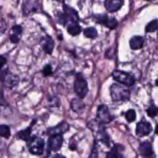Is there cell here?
<instances>
[{
	"mask_svg": "<svg viewBox=\"0 0 158 158\" xmlns=\"http://www.w3.org/2000/svg\"><path fill=\"white\" fill-rule=\"evenodd\" d=\"M88 127L91 130V132L96 137V141L102 142L105 146H109L110 144V137H109V135H107L104 125H101L100 122H98L96 120H94V121H90L88 123Z\"/></svg>",
	"mask_w": 158,
	"mask_h": 158,
	"instance_id": "cell-1",
	"label": "cell"
},
{
	"mask_svg": "<svg viewBox=\"0 0 158 158\" xmlns=\"http://www.w3.org/2000/svg\"><path fill=\"white\" fill-rule=\"evenodd\" d=\"M110 95H111V99L116 102L126 101L130 99V90L127 86L118 84V83H115L110 86Z\"/></svg>",
	"mask_w": 158,
	"mask_h": 158,
	"instance_id": "cell-2",
	"label": "cell"
},
{
	"mask_svg": "<svg viewBox=\"0 0 158 158\" xmlns=\"http://www.w3.org/2000/svg\"><path fill=\"white\" fill-rule=\"evenodd\" d=\"M43 148H44V141L41 137L33 136L27 142V149L35 156H41L43 153Z\"/></svg>",
	"mask_w": 158,
	"mask_h": 158,
	"instance_id": "cell-3",
	"label": "cell"
},
{
	"mask_svg": "<svg viewBox=\"0 0 158 158\" xmlns=\"http://www.w3.org/2000/svg\"><path fill=\"white\" fill-rule=\"evenodd\" d=\"M74 91L78 95L79 99H83L86 94H88V83L85 80V78L81 74H77L75 75V80H74Z\"/></svg>",
	"mask_w": 158,
	"mask_h": 158,
	"instance_id": "cell-4",
	"label": "cell"
},
{
	"mask_svg": "<svg viewBox=\"0 0 158 158\" xmlns=\"http://www.w3.org/2000/svg\"><path fill=\"white\" fill-rule=\"evenodd\" d=\"M112 79H115L118 84H122L125 86H131L135 84V78L128 74V73H125L122 70H115L112 72Z\"/></svg>",
	"mask_w": 158,
	"mask_h": 158,
	"instance_id": "cell-5",
	"label": "cell"
},
{
	"mask_svg": "<svg viewBox=\"0 0 158 158\" xmlns=\"http://www.w3.org/2000/svg\"><path fill=\"white\" fill-rule=\"evenodd\" d=\"M114 120V116L111 115V112L109 111V109L105 105H100L98 106V111H96V121L100 122L101 125H106L109 122H111Z\"/></svg>",
	"mask_w": 158,
	"mask_h": 158,
	"instance_id": "cell-6",
	"label": "cell"
},
{
	"mask_svg": "<svg viewBox=\"0 0 158 158\" xmlns=\"http://www.w3.org/2000/svg\"><path fill=\"white\" fill-rule=\"evenodd\" d=\"M40 2L36 0H27L22 4V14L25 16H28L33 12H37L40 10Z\"/></svg>",
	"mask_w": 158,
	"mask_h": 158,
	"instance_id": "cell-7",
	"label": "cell"
},
{
	"mask_svg": "<svg viewBox=\"0 0 158 158\" xmlns=\"http://www.w3.org/2000/svg\"><path fill=\"white\" fill-rule=\"evenodd\" d=\"M69 128V125L65 122V121H62L60 123H58L57 126H53V127H49L47 130V133L49 136H62L63 133H65Z\"/></svg>",
	"mask_w": 158,
	"mask_h": 158,
	"instance_id": "cell-8",
	"label": "cell"
},
{
	"mask_svg": "<svg viewBox=\"0 0 158 158\" xmlns=\"http://www.w3.org/2000/svg\"><path fill=\"white\" fill-rule=\"evenodd\" d=\"M138 152L143 158H154V152H153V148H152V143L148 142V141H144L139 144Z\"/></svg>",
	"mask_w": 158,
	"mask_h": 158,
	"instance_id": "cell-9",
	"label": "cell"
},
{
	"mask_svg": "<svg viewBox=\"0 0 158 158\" xmlns=\"http://www.w3.org/2000/svg\"><path fill=\"white\" fill-rule=\"evenodd\" d=\"M96 21L100 22V23H102L104 26H106L109 30H114L117 26V21L114 17H109L106 15H99V16H96Z\"/></svg>",
	"mask_w": 158,
	"mask_h": 158,
	"instance_id": "cell-10",
	"label": "cell"
},
{
	"mask_svg": "<svg viewBox=\"0 0 158 158\" xmlns=\"http://www.w3.org/2000/svg\"><path fill=\"white\" fill-rule=\"evenodd\" d=\"M2 85H4V88H6V89H12V88H15L16 85H17V83H19V78L15 75V74H12V73H7L6 75H5V78L2 79Z\"/></svg>",
	"mask_w": 158,
	"mask_h": 158,
	"instance_id": "cell-11",
	"label": "cell"
},
{
	"mask_svg": "<svg viewBox=\"0 0 158 158\" xmlns=\"http://www.w3.org/2000/svg\"><path fill=\"white\" fill-rule=\"evenodd\" d=\"M151 131H152V126L147 121H141L136 126V135L137 136H146V135L151 133Z\"/></svg>",
	"mask_w": 158,
	"mask_h": 158,
	"instance_id": "cell-12",
	"label": "cell"
},
{
	"mask_svg": "<svg viewBox=\"0 0 158 158\" xmlns=\"http://www.w3.org/2000/svg\"><path fill=\"white\" fill-rule=\"evenodd\" d=\"M63 144V137L62 136H51L48 139V149L49 151H58Z\"/></svg>",
	"mask_w": 158,
	"mask_h": 158,
	"instance_id": "cell-13",
	"label": "cell"
},
{
	"mask_svg": "<svg viewBox=\"0 0 158 158\" xmlns=\"http://www.w3.org/2000/svg\"><path fill=\"white\" fill-rule=\"evenodd\" d=\"M104 5H105V9L107 11L115 12V11H117L123 5V1L122 0H106Z\"/></svg>",
	"mask_w": 158,
	"mask_h": 158,
	"instance_id": "cell-14",
	"label": "cell"
},
{
	"mask_svg": "<svg viewBox=\"0 0 158 158\" xmlns=\"http://www.w3.org/2000/svg\"><path fill=\"white\" fill-rule=\"evenodd\" d=\"M41 46H42L43 51H44L47 54H51V53L53 52L54 41L52 40V37H49V36H46V37H43V40L41 41Z\"/></svg>",
	"mask_w": 158,
	"mask_h": 158,
	"instance_id": "cell-15",
	"label": "cell"
},
{
	"mask_svg": "<svg viewBox=\"0 0 158 158\" xmlns=\"http://www.w3.org/2000/svg\"><path fill=\"white\" fill-rule=\"evenodd\" d=\"M21 33H22V26H20V25H14L12 28H11V35H10V37H9L10 42L17 43V42L20 41Z\"/></svg>",
	"mask_w": 158,
	"mask_h": 158,
	"instance_id": "cell-16",
	"label": "cell"
},
{
	"mask_svg": "<svg viewBox=\"0 0 158 158\" xmlns=\"http://www.w3.org/2000/svg\"><path fill=\"white\" fill-rule=\"evenodd\" d=\"M123 153V146L122 144H115L110 152L106 154V158H121Z\"/></svg>",
	"mask_w": 158,
	"mask_h": 158,
	"instance_id": "cell-17",
	"label": "cell"
},
{
	"mask_svg": "<svg viewBox=\"0 0 158 158\" xmlns=\"http://www.w3.org/2000/svg\"><path fill=\"white\" fill-rule=\"evenodd\" d=\"M36 123V120H33L32 121V123L27 127V128H25V130H22V131H20V132H17V135H16V137L19 138V139H23V141H30V136H31V131H32V126Z\"/></svg>",
	"mask_w": 158,
	"mask_h": 158,
	"instance_id": "cell-18",
	"label": "cell"
},
{
	"mask_svg": "<svg viewBox=\"0 0 158 158\" xmlns=\"http://www.w3.org/2000/svg\"><path fill=\"white\" fill-rule=\"evenodd\" d=\"M63 12H64V14L68 16L69 22H78L79 16H78L77 11H75L73 7H69L68 5H64V11H63Z\"/></svg>",
	"mask_w": 158,
	"mask_h": 158,
	"instance_id": "cell-19",
	"label": "cell"
},
{
	"mask_svg": "<svg viewBox=\"0 0 158 158\" xmlns=\"http://www.w3.org/2000/svg\"><path fill=\"white\" fill-rule=\"evenodd\" d=\"M143 43H144V40H143V37H141V36H133V37L130 40V47H131V49H135V51L142 48Z\"/></svg>",
	"mask_w": 158,
	"mask_h": 158,
	"instance_id": "cell-20",
	"label": "cell"
},
{
	"mask_svg": "<svg viewBox=\"0 0 158 158\" xmlns=\"http://www.w3.org/2000/svg\"><path fill=\"white\" fill-rule=\"evenodd\" d=\"M67 32L70 36H77V35H79L81 32V28H80L78 22H69L67 25Z\"/></svg>",
	"mask_w": 158,
	"mask_h": 158,
	"instance_id": "cell-21",
	"label": "cell"
},
{
	"mask_svg": "<svg viewBox=\"0 0 158 158\" xmlns=\"http://www.w3.org/2000/svg\"><path fill=\"white\" fill-rule=\"evenodd\" d=\"M70 106H72V110H73V111L79 112V111H81V110L84 109V102H83L81 99L77 98V99H73V100L70 101Z\"/></svg>",
	"mask_w": 158,
	"mask_h": 158,
	"instance_id": "cell-22",
	"label": "cell"
},
{
	"mask_svg": "<svg viewBox=\"0 0 158 158\" xmlns=\"http://www.w3.org/2000/svg\"><path fill=\"white\" fill-rule=\"evenodd\" d=\"M7 73H9V70L6 68V58H5V56H0V80L1 81Z\"/></svg>",
	"mask_w": 158,
	"mask_h": 158,
	"instance_id": "cell-23",
	"label": "cell"
},
{
	"mask_svg": "<svg viewBox=\"0 0 158 158\" xmlns=\"http://www.w3.org/2000/svg\"><path fill=\"white\" fill-rule=\"evenodd\" d=\"M84 36L86 38H96L98 36V31L94 28V27H88L84 30Z\"/></svg>",
	"mask_w": 158,
	"mask_h": 158,
	"instance_id": "cell-24",
	"label": "cell"
},
{
	"mask_svg": "<svg viewBox=\"0 0 158 158\" xmlns=\"http://www.w3.org/2000/svg\"><path fill=\"white\" fill-rule=\"evenodd\" d=\"M158 30V20H152L151 22L147 23L146 26V31L147 32H154Z\"/></svg>",
	"mask_w": 158,
	"mask_h": 158,
	"instance_id": "cell-25",
	"label": "cell"
},
{
	"mask_svg": "<svg viewBox=\"0 0 158 158\" xmlns=\"http://www.w3.org/2000/svg\"><path fill=\"white\" fill-rule=\"evenodd\" d=\"M10 133H11V131L7 125H0V136L1 137L7 138V137H10Z\"/></svg>",
	"mask_w": 158,
	"mask_h": 158,
	"instance_id": "cell-26",
	"label": "cell"
},
{
	"mask_svg": "<svg viewBox=\"0 0 158 158\" xmlns=\"http://www.w3.org/2000/svg\"><path fill=\"white\" fill-rule=\"evenodd\" d=\"M125 117H126V121H127V122H133L135 118H136V112H135V110H128V111H126Z\"/></svg>",
	"mask_w": 158,
	"mask_h": 158,
	"instance_id": "cell-27",
	"label": "cell"
},
{
	"mask_svg": "<svg viewBox=\"0 0 158 158\" xmlns=\"http://www.w3.org/2000/svg\"><path fill=\"white\" fill-rule=\"evenodd\" d=\"M147 115L148 116H151V117H154L157 114H158V107L157 106H154V105H151L148 109H147Z\"/></svg>",
	"mask_w": 158,
	"mask_h": 158,
	"instance_id": "cell-28",
	"label": "cell"
},
{
	"mask_svg": "<svg viewBox=\"0 0 158 158\" xmlns=\"http://www.w3.org/2000/svg\"><path fill=\"white\" fill-rule=\"evenodd\" d=\"M52 73H53V70H52V67H51L49 64H47V65L43 67V69H42V74H43L44 77H49V75H52Z\"/></svg>",
	"mask_w": 158,
	"mask_h": 158,
	"instance_id": "cell-29",
	"label": "cell"
},
{
	"mask_svg": "<svg viewBox=\"0 0 158 158\" xmlns=\"http://www.w3.org/2000/svg\"><path fill=\"white\" fill-rule=\"evenodd\" d=\"M48 102H49V105H51V106H54V107H57V106H59V105H60L59 100H58L56 96H53V98H48Z\"/></svg>",
	"mask_w": 158,
	"mask_h": 158,
	"instance_id": "cell-30",
	"label": "cell"
},
{
	"mask_svg": "<svg viewBox=\"0 0 158 158\" xmlns=\"http://www.w3.org/2000/svg\"><path fill=\"white\" fill-rule=\"evenodd\" d=\"M96 144H98V141L94 142L93 152H91V154H90V158H98V148H96Z\"/></svg>",
	"mask_w": 158,
	"mask_h": 158,
	"instance_id": "cell-31",
	"label": "cell"
},
{
	"mask_svg": "<svg viewBox=\"0 0 158 158\" xmlns=\"http://www.w3.org/2000/svg\"><path fill=\"white\" fill-rule=\"evenodd\" d=\"M6 30V22L4 20H0V35H2Z\"/></svg>",
	"mask_w": 158,
	"mask_h": 158,
	"instance_id": "cell-32",
	"label": "cell"
},
{
	"mask_svg": "<svg viewBox=\"0 0 158 158\" xmlns=\"http://www.w3.org/2000/svg\"><path fill=\"white\" fill-rule=\"evenodd\" d=\"M53 158H65V157L64 156H60V154H56Z\"/></svg>",
	"mask_w": 158,
	"mask_h": 158,
	"instance_id": "cell-33",
	"label": "cell"
},
{
	"mask_svg": "<svg viewBox=\"0 0 158 158\" xmlns=\"http://www.w3.org/2000/svg\"><path fill=\"white\" fill-rule=\"evenodd\" d=\"M154 132H156V133H157V135H158V125H157V126H156V130H154Z\"/></svg>",
	"mask_w": 158,
	"mask_h": 158,
	"instance_id": "cell-34",
	"label": "cell"
},
{
	"mask_svg": "<svg viewBox=\"0 0 158 158\" xmlns=\"http://www.w3.org/2000/svg\"><path fill=\"white\" fill-rule=\"evenodd\" d=\"M156 85H157V86H158V79H157V80H156Z\"/></svg>",
	"mask_w": 158,
	"mask_h": 158,
	"instance_id": "cell-35",
	"label": "cell"
}]
</instances>
